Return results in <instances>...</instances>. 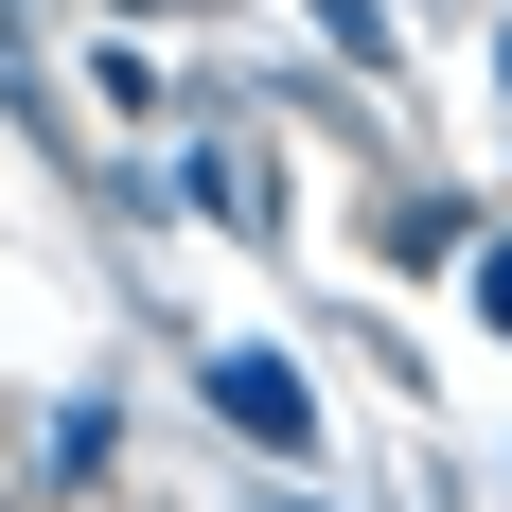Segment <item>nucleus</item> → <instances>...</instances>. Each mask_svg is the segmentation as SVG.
Listing matches in <instances>:
<instances>
[{
  "label": "nucleus",
  "mask_w": 512,
  "mask_h": 512,
  "mask_svg": "<svg viewBox=\"0 0 512 512\" xmlns=\"http://www.w3.org/2000/svg\"><path fill=\"white\" fill-rule=\"evenodd\" d=\"M460 248H477V212H442V195L389 212V265H460Z\"/></svg>",
  "instance_id": "2"
},
{
  "label": "nucleus",
  "mask_w": 512,
  "mask_h": 512,
  "mask_svg": "<svg viewBox=\"0 0 512 512\" xmlns=\"http://www.w3.org/2000/svg\"><path fill=\"white\" fill-rule=\"evenodd\" d=\"M212 407L248 424L265 460H318V407H301V371H265V354H212Z\"/></svg>",
  "instance_id": "1"
},
{
  "label": "nucleus",
  "mask_w": 512,
  "mask_h": 512,
  "mask_svg": "<svg viewBox=\"0 0 512 512\" xmlns=\"http://www.w3.org/2000/svg\"><path fill=\"white\" fill-rule=\"evenodd\" d=\"M477 318H495V336H512V248H495V265H477Z\"/></svg>",
  "instance_id": "3"
}]
</instances>
